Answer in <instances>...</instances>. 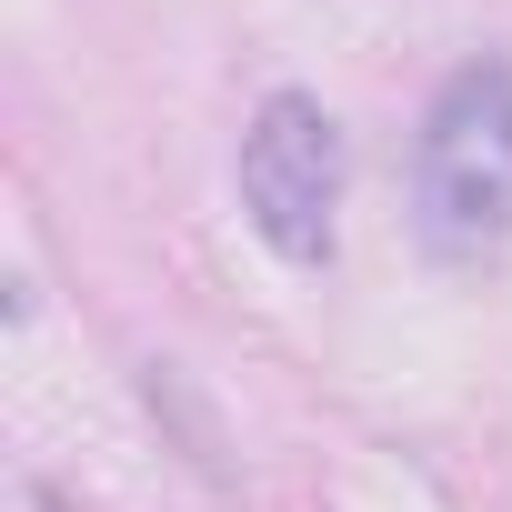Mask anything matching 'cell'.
Wrapping results in <instances>:
<instances>
[{
  "mask_svg": "<svg viewBox=\"0 0 512 512\" xmlns=\"http://www.w3.org/2000/svg\"><path fill=\"white\" fill-rule=\"evenodd\" d=\"M422 241L442 262H482L512 241V61H462L422 111Z\"/></svg>",
  "mask_w": 512,
  "mask_h": 512,
  "instance_id": "1",
  "label": "cell"
},
{
  "mask_svg": "<svg viewBox=\"0 0 512 512\" xmlns=\"http://www.w3.org/2000/svg\"><path fill=\"white\" fill-rule=\"evenodd\" d=\"M241 211L282 262H322L332 251V211H342V131L322 101L272 91L262 121L241 131Z\"/></svg>",
  "mask_w": 512,
  "mask_h": 512,
  "instance_id": "2",
  "label": "cell"
}]
</instances>
